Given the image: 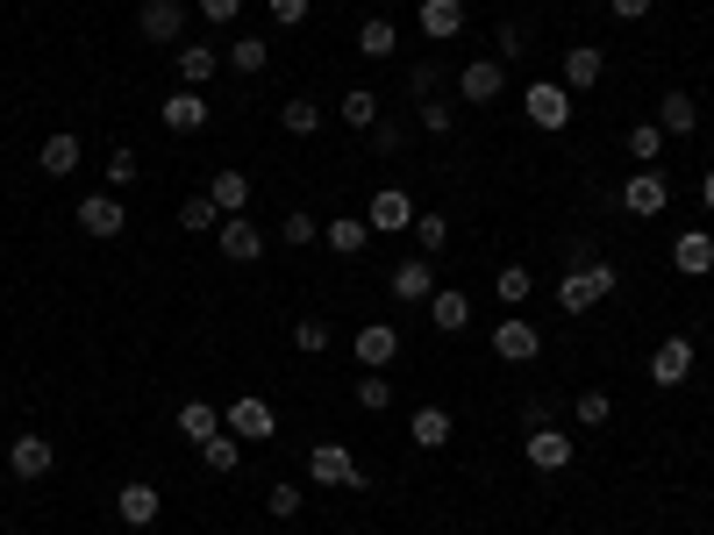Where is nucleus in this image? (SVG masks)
<instances>
[{
  "label": "nucleus",
  "mask_w": 714,
  "mask_h": 535,
  "mask_svg": "<svg viewBox=\"0 0 714 535\" xmlns=\"http://www.w3.org/2000/svg\"><path fill=\"white\" fill-rule=\"evenodd\" d=\"M615 279H621L615 265H579V271H565V279H557V308H565V314L600 308V300L615 293Z\"/></svg>",
  "instance_id": "1"
},
{
  "label": "nucleus",
  "mask_w": 714,
  "mask_h": 535,
  "mask_svg": "<svg viewBox=\"0 0 714 535\" xmlns=\"http://www.w3.org/2000/svg\"><path fill=\"white\" fill-rule=\"evenodd\" d=\"M308 479H315V485H364V471H358V457L343 450V442H315Z\"/></svg>",
  "instance_id": "2"
},
{
  "label": "nucleus",
  "mask_w": 714,
  "mask_h": 535,
  "mask_svg": "<svg viewBox=\"0 0 714 535\" xmlns=\"http://www.w3.org/2000/svg\"><path fill=\"white\" fill-rule=\"evenodd\" d=\"M536 350H543V329H536V321L508 314V321H500V329H493V357H508V364H529V357H536Z\"/></svg>",
  "instance_id": "3"
},
{
  "label": "nucleus",
  "mask_w": 714,
  "mask_h": 535,
  "mask_svg": "<svg viewBox=\"0 0 714 535\" xmlns=\"http://www.w3.org/2000/svg\"><path fill=\"white\" fill-rule=\"evenodd\" d=\"M529 121H536V129H565V121H572L565 79H536V86H529Z\"/></svg>",
  "instance_id": "4"
},
{
  "label": "nucleus",
  "mask_w": 714,
  "mask_h": 535,
  "mask_svg": "<svg viewBox=\"0 0 714 535\" xmlns=\"http://www.w3.org/2000/svg\"><path fill=\"white\" fill-rule=\"evenodd\" d=\"M500 86H508V65H500V57H472V65L458 72V94L472 100V107H486V100H500Z\"/></svg>",
  "instance_id": "5"
},
{
  "label": "nucleus",
  "mask_w": 714,
  "mask_h": 535,
  "mask_svg": "<svg viewBox=\"0 0 714 535\" xmlns=\"http://www.w3.org/2000/svg\"><path fill=\"white\" fill-rule=\"evenodd\" d=\"M136 29H143V43H179L187 36V8H179V0H143Z\"/></svg>",
  "instance_id": "6"
},
{
  "label": "nucleus",
  "mask_w": 714,
  "mask_h": 535,
  "mask_svg": "<svg viewBox=\"0 0 714 535\" xmlns=\"http://www.w3.org/2000/svg\"><path fill=\"white\" fill-rule=\"evenodd\" d=\"M415 201H407V193L401 186H386V193H372V214H364V222H372L379 228V236H401V228H415Z\"/></svg>",
  "instance_id": "7"
},
{
  "label": "nucleus",
  "mask_w": 714,
  "mask_h": 535,
  "mask_svg": "<svg viewBox=\"0 0 714 535\" xmlns=\"http://www.w3.org/2000/svg\"><path fill=\"white\" fill-rule=\"evenodd\" d=\"M386 286H393V300H407V308H415V300L436 293V265H429V257H401Z\"/></svg>",
  "instance_id": "8"
},
{
  "label": "nucleus",
  "mask_w": 714,
  "mask_h": 535,
  "mask_svg": "<svg viewBox=\"0 0 714 535\" xmlns=\"http://www.w3.org/2000/svg\"><path fill=\"white\" fill-rule=\"evenodd\" d=\"M222 257H236V265H257V257H265V236H257L251 228V214H222Z\"/></svg>",
  "instance_id": "9"
},
{
  "label": "nucleus",
  "mask_w": 714,
  "mask_h": 535,
  "mask_svg": "<svg viewBox=\"0 0 714 535\" xmlns=\"http://www.w3.org/2000/svg\"><path fill=\"white\" fill-rule=\"evenodd\" d=\"M158 507H164V493H158V485H143V479H129V485L115 493V514H121L129 528H150V522H158Z\"/></svg>",
  "instance_id": "10"
},
{
  "label": "nucleus",
  "mask_w": 714,
  "mask_h": 535,
  "mask_svg": "<svg viewBox=\"0 0 714 535\" xmlns=\"http://www.w3.org/2000/svg\"><path fill=\"white\" fill-rule=\"evenodd\" d=\"M600 72H607L600 43H572V51H565V94H594Z\"/></svg>",
  "instance_id": "11"
},
{
  "label": "nucleus",
  "mask_w": 714,
  "mask_h": 535,
  "mask_svg": "<svg viewBox=\"0 0 714 535\" xmlns=\"http://www.w3.org/2000/svg\"><path fill=\"white\" fill-rule=\"evenodd\" d=\"M222 428H230V436H251V442H265L279 421H271V407H265V400H251V393H243V400H230V415H222Z\"/></svg>",
  "instance_id": "12"
},
{
  "label": "nucleus",
  "mask_w": 714,
  "mask_h": 535,
  "mask_svg": "<svg viewBox=\"0 0 714 535\" xmlns=\"http://www.w3.org/2000/svg\"><path fill=\"white\" fill-rule=\"evenodd\" d=\"M650 378H658V386H686V378H693V343H686V335L658 343V357H650Z\"/></svg>",
  "instance_id": "13"
},
{
  "label": "nucleus",
  "mask_w": 714,
  "mask_h": 535,
  "mask_svg": "<svg viewBox=\"0 0 714 535\" xmlns=\"http://www.w3.org/2000/svg\"><path fill=\"white\" fill-rule=\"evenodd\" d=\"M158 115H164V129H172V136H193V129H207V100L193 94V86H179V94L164 100Z\"/></svg>",
  "instance_id": "14"
},
{
  "label": "nucleus",
  "mask_w": 714,
  "mask_h": 535,
  "mask_svg": "<svg viewBox=\"0 0 714 535\" xmlns=\"http://www.w3.org/2000/svg\"><path fill=\"white\" fill-rule=\"evenodd\" d=\"M664 201H672V186H664L658 172H636L629 186H621V207H629V214H643V222H650V214H664Z\"/></svg>",
  "instance_id": "15"
},
{
  "label": "nucleus",
  "mask_w": 714,
  "mask_h": 535,
  "mask_svg": "<svg viewBox=\"0 0 714 535\" xmlns=\"http://www.w3.org/2000/svg\"><path fill=\"white\" fill-rule=\"evenodd\" d=\"M215 72H222V51H215V43H179V86H193V94H201Z\"/></svg>",
  "instance_id": "16"
},
{
  "label": "nucleus",
  "mask_w": 714,
  "mask_h": 535,
  "mask_svg": "<svg viewBox=\"0 0 714 535\" xmlns=\"http://www.w3.org/2000/svg\"><path fill=\"white\" fill-rule=\"evenodd\" d=\"M121 222H129V214H121L115 193H86L79 201V228L86 236H121Z\"/></svg>",
  "instance_id": "17"
},
{
  "label": "nucleus",
  "mask_w": 714,
  "mask_h": 535,
  "mask_svg": "<svg viewBox=\"0 0 714 535\" xmlns=\"http://www.w3.org/2000/svg\"><path fill=\"white\" fill-rule=\"evenodd\" d=\"M529 464L536 471H565L572 464V436H557V428H529Z\"/></svg>",
  "instance_id": "18"
},
{
  "label": "nucleus",
  "mask_w": 714,
  "mask_h": 535,
  "mask_svg": "<svg viewBox=\"0 0 714 535\" xmlns=\"http://www.w3.org/2000/svg\"><path fill=\"white\" fill-rule=\"evenodd\" d=\"M8 464H14V479H43V471L57 464V450H51V442H43V436H14Z\"/></svg>",
  "instance_id": "19"
},
{
  "label": "nucleus",
  "mask_w": 714,
  "mask_h": 535,
  "mask_svg": "<svg viewBox=\"0 0 714 535\" xmlns=\"http://www.w3.org/2000/svg\"><path fill=\"white\" fill-rule=\"evenodd\" d=\"M658 129L664 136H693V129H701V100H693V94H664L658 100Z\"/></svg>",
  "instance_id": "20"
},
{
  "label": "nucleus",
  "mask_w": 714,
  "mask_h": 535,
  "mask_svg": "<svg viewBox=\"0 0 714 535\" xmlns=\"http://www.w3.org/2000/svg\"><path fill=\"white\" fill-rule=\"evenodd\" d=\"M672 265L693 271V279H701V271H714V236H707V228H686V236L672 243Z\"/></svg>",
  "instance_id": "21"
},
{
  "label": "nucleus",
  "mask_w": 714,
  "mask_h": 535,
  "mask_svg": "<svg viewBox=\"0 0 714 535\" xmlns=\"http://www.w3.org/2000/svg\"><path fill=\"white\" fill-rule=\"evenodd\" d=\"M429 321H436L444 335H458L465 321H472V300H465V293H450V286H436V293H429Z\"/></svg>",
  "instance_id": "22"
},
{
  "label": "nucleus",
  "mask_w": 714,
  "mask_h": 535,
  "mask_svg": "<svg viewBox=\"0 0 714 535\" xmlns=\"http://www.w3.org/2000/svg\"><path fill=\"white\" fill-rule=\"evenodd\" d=\"M393 350H401V335H393L386 321H372V329H358V357L372 364V372H386V364H393Z\"/></svg>",
  "instance_id": "23"
},
{
  "label": "nucleus",
  "mask_w": 714,
  "mask_h": 535,
  "mask_svg": "<svg viewBox=\"0 0 714 535\" xmlns=\"http://www.w3.org/2000/svg\"><path fill=\"white\" fill-rule=\"evenodd\" d=\"M322 236H329V250H337V257H358L364 243H372V222H358V214H337Z\"/></svg>",
  "instance_id": "24"
},
{
  "label": "nucleus",
  "mask_w": 714,
  "mask_h": 535,
  "mask_svg": "<svg viewBox=\"0 0 714 535\" xmlns=\"http://www.w3.org/2000/svg\"><path fill=\"white\" fill-rule=\"evenodd\" d=\"M458 29H465V8H458V0H422V36L444 43V36H458Z\"/></svg>",
  "instance_id": "25"
},
{
  "label": "nucleus",
  "mask_w": 714,
  "mask_h": 535,
  "mask_svg": "<svg viewBox=\"0 0 714 535\" xmlns=\"http://www.w3.org/2000/svg\"><path fill=\"white\" fill-rule=\"evenodd\" d=\"M337 115H343V129H379V94L372 86H351V94L337 100Z\"/></svg>",
  "instance_id": "26"
},
{
  "label": "nucleus",
  "mask_w": 714,
  "mask_h": 535,
  "mask_svg": "<svg viewBox=\"0 0 714 535\" xmlns=\"http://www.w3.org/2000/svg\"><path fill=\"white\" fill-rule=\"evenodd\" d=\"M36 164L51 179H72V172H79V136H51V143L36 150Z\"/></svg>",
  "instance_id": "27"
},
{
  "label": "nucleus",
  "mask_w": 714,
  "mask_h": 535,
  "mask_svg": "<svg viewBox=\"0 0 714 535\" xmlns=\"http://www.w3.org/2000/svg\"><path fill=\"white\" fill-rule=\"evenodd\" d=\"M207 201H215L222 214H243V201H251V179H243L236 164H230V172H215V186H207Z\"/></svg>",
  "instance_id": "28"
},
{
  "label": "nucleus",
  "mask_w": 714,
  "mask_h": 535,
  "mask_svg": "<svg viewBox=\"0 0 714 535\" xmlns=\"http://www.w3.org/2000/svg\"><path fill=\"white\" fill-rule=\"evenodd\" d=\"M179 436H193V442H207V436H222V415L207 400H187L179 407Z\"/></svg>",
  "instance_id": "29"
},
{
  "label": "nucleus",
  "mask_w": 714,
  "mask_h": 535,
  "mask_svg": "<svg viewBox=\"0 0 714 535\" xmlns=\"http://www.w3.org/2000/svg\"><path fill=\"white\" fill-rule=\"evenodd\" d=\"M450 442V415L444 407H415V450H444Z\"/></svg>",
  "instance_id": "30"
},
{
  "label": "nucleus",
  "mask_w": 714,
  "mask_h": 535,
  "mask_svg": "<svg viewBox=\"0 0 714 535\" xmlns=\"http://www.w3.org/2000/svg\"><path fill=\"white\" fill-rule=\"evenodd\" d=\"M358 51H364V57H393V51H401V36H393L386 14H372V22L358 29Z\"/></svg>",
  "instance_id": "31"
},
{
  "label": "nucleus",
  "mask_w": 714,
  "mask_h": 535,
  "mask_svg": "<svg viewBox=\"0 0 714 535\" xmlns=\"http://www.w3.org/2000/svg\"><path fill=\"white\" fill-rule=\"evenodd\" d=\"M201 457H207V471H236V464H243V436H230V428H222V436L201 442Z\"/></svg>",
  "instance_id": "32"
},
{
  "label": "nucleus",
  "mask_w": 714,
  "mask_h": 535,
  "mask_svg": "<svg viewBox=\"0 0 714 535\" xmlns=\"http://www.w3.org/2000/svg\"><path fill=\"white\" fill-rule=\"evenodd\" d=\"M279 129L286 136H315V129H322V107H315V100H286L279 107Z\"/></svg>",
  "instance_id": "33"
},
{
  "label": "nucleus",
  "mask_w": 714,
  "mask_h": 535,
  "mask_svg": "<svg viewBox=\"0 0 714 535\" xmlns=\"http://www.w3.org/2000/svg\"><path fill=\"white\" fill-rule=\"evenodd\" d=\"M222 65L251 79V72H265V65H271V51H265V43H257V36H243V43H230V57H222Z\"/></svg>",
  "instance_id": "34"
},
{
  "label": "nucleus",
  "mask_w": 714,
  "mask_h": 535,
  "mask_svg": "<svg viewBox=\"0 0 714 535\" xmlns=\"http://www.w3.org/2000/svg\"><path fill=\"white\" fill-rule=\"evenodd\" d=\"M415 243H422V257H436L450 243V222L444 214H415Z\"/></svg>",
  "instance_id": "35"
},
{
  "label": "nucleus",
  "mask_w": 714,
  "mask_h": 535,
  "mask_svg": "<svg viewBox=\"0 0 714 535\" xmlns=\"http://www.w3.org/2000/svg\"><path fill=\"white\" fill-rule=\"evenodd\" d=\"M179 222H187V228H222V207L207 201V193H187V207H179Z\"/></svg>",
  "instance_id": "36"
},
{
  "label": "nucleus",
  "mask_w": 714,
  "mask_h": 535,
  "mask_svg": "<svg viewBox=\"0 0 714 535\" xmlns=\"http://www.w3.org/2000/svg\"><path fill=\"white\" fill-rule=\"evenodd\" d=\"M315 236H322V222H315V214H286V222H279V243H294V250H308Z\"/></svg>",
  "instance_id": "37"
},
{
  "label": "nucleus",
  "mask_w": 714,
  "mask_h": 535,
  "mask_svg": "<svg viewBox=\"0 0 714 535\" xmlns=\"http://www.w3.org/2000/svg\"><path fill=\"white\" fill-rule=\"evenodd\" d=\"M265 507H271V522H286V528H294V522H300V485H271V500H265Z\"/></svg>",
  "instance_id": "38"
},
{
  "label": "nucleus",
  "mask_w": 714,
  "mask_h": 535,
  "mask_svg": "<svg viewBox=\"0 0 714 535\" xmlns=\"http://www.w3.org/2000/svg\"><path fill=\"white\" fill-rule=\"evenodd\" d=\"M658 150H664V129L658 121H636L629 129V158H658Z\"/></svg>",
  "instance_id": "39"
},
{
  "label": "nucleus",
  "mask_w": 714,
  "mask_h": 535,
  "mask_svg": "<svg viewBox=\"0 0 714 535\" xmlns=\"http://www.w3.org/2000/svg\"><path fill=\"white\" fill-rule=\"evenodd\" d=\"M493 293L508 300V308H522V300H529V271H522V265H508V271L493 279Z\"/></svg>",
  "instance_id": "40"
},
{
  "label": "nucleus",
  "mask_w": 714,
  "mask_h": 535,
  "mask_svg": "<svg viewBox=\"0 0 714 535\" xmlns=\"http://www.w3.org/2000/svg\"><path fill=\"white\" fill-rule=\"evenodd\" d=\"M358 407H372V415H379V407H393V378H386V372H372V378L358 386Z\"/></svg>",
  "instance_id": "41"
},
{
  "label": "nucleus",
  "mask_w": 714,
  "mask_h": 535,
  "mask_svg": "<svg viewBox=\"0 0 714 535\" xmlns=\"http://www.w3.org/2000/svg\"><path fill=\"white\" fill-rule=\"evenodd\" d=\"M121 186H136V150H115L108 158V193H121Z\"/></svg>",
  "instance_id": "42"
},
{
  "label": "nucleus",
  "mask_w": 714,
  "mask_h": 535,
  "mask_svg": "<svg viewBox=\"0 0 714 535\" xmlns=\"http://www.w3.org/2000/svg\"><path fill=\"white\" fill-rule=\"evenodd\" d=\"M607 415H615V400H607V393H579V421L586 428H600Z\"/></svg>",
  "instance_id": "43"
},
{
  "label": "nucleus",
  "mask_w": 714,
  "mask_h": 535,
  "mask_svg": "<svg viewBox=\"0 0 714 535\" xmlns=\"http://www.w3.org/2000/svg\"><path fill=\"white\" fill-rule=\"evenodd\" d=\"M436 86H444V72H436V65H415V72H407V94H415V100H429Z\"/></svg>",
  "instance_id": "44"
},
{
  "label": "nucleus",
  "mask_w": 714,
  "mask_h": 535,
  "mask_svg": "<svg viewBox=\"0 0 714 535\" xmlns=\"http://www.w3.org/2000/svg\"><path fill=\"white\" fill-rule=\"evenodd\" d=\"M401 143H407V129H401V121H379V129H372V150H379V158H393Z\"/></svg>",
  "instance_id": "45"
},
{
  "label": "nucleus",
  "mask_w": 714,
  "mask_h": 535,
  "mask_svg": "<svg viewBox=\"0 0 714 535\" xmlns=\"http://www.w3.org/2000/svg\"><path fill=\"white\" fill-rule=\"evenodd\" d=\"M294 343L308 350V357H322V350H329V329H322V321H300V329H294Z\"/></svg>",
  "instance_id": "46"
},
{
  "label": "nucleus",
  "mask_w": 714,
  "mask_h": 535,
  "mask_svg": "<svg viewBox=\"0 0 714 535\" xmlns=\"http://www.w3.org/2000/svg\"><path fill=\"white\" fill-rule=\"evenodd\" d=\"M450 121H458V115H450V100H422V129H429V136H444Z\"/></svg>",
  "instance_id": "47"
},
{
  "label": "nucleus",
  "mask_w": 714,
  "mask_h": 535,
  "mask_svg": "<svg viewBox=\"0 0 714 535\" xmlns=\"http://www.w3.org/2000/svg\"><path fill=\"white\" fill-rule=\"evenodd\" d=\"M271 22H279V29H300V22H308V0H271Z\"/></svg>",
  "instance_id": "48"
},
{
  "label": "nucleus",
  "mask_w": 714,
  "mask_h": 535,
  "mask_svg": "<svg viewBox=\"0 0 714 535\" xmlns=\"http://www.w3.org/2000/svg\"><path fill=\"white\" fill-rule=\"evenodd\" d=\"M493 43H500V65H514V57L529 51V43H522V29H514V22H500V36H493Z\"/></svg>",
  "instance_id": "49"
},
{
  "label": "nucleus",
  "mask_w": 714,
  "mask_h": 535,
  "mask_svg": "<svg viewBox=\"0 0 714 535\" xmlns=\"http://www.w3.org/2000/svg\"><path fill=\"white\" fill-rule=\"evenodd\" d=\"M201 14H207V22H236L243 0H201Z\"/></svg>",
  "instance_id": "50"
},
{
  "label": "nucleus",
  "mask_w": 714,
  "mask_h": 535,
  "mask_svg": "<svg viewBox=\"0 0 714 535\" xmlns=\"http://www.w3.org/2000/svg\"><path fill=\"white\" fill-rule=\"evenodd\" d=\"M607 8H615V22H643L650 0H607Z\"/></svg>",
  "instance_id": "51"
},
{
  "label": "nucleus",
  "mask_w": 714,
  "mask_h": 535,
  "mask_svg": "<svg viewBox=\"0 0 714 535\" xmlns=\"http://www.w3.org/2000/svg\"><path fill=\"white\" fill-rule=\"evenodd\" d=\"M701 201H707V207H714V172H707V179H701Z\"/></svg>",
  "instance_id": "52"
},
{
  "label": "nucleus",
  "mask_w": 714,
  "mask_h": 535,
  "mask_svg": "<svg viewBox=\"0 0 714 535\" xmlns=\"http://www.w3.org/2000/svg\"><path fill=\"white\" fill-rule=\"evenodd\" d=\"M286 535H300V528H286Z\"/></svg>",
  "instance_id": "53"
},
{
  "label": "nucleus",
  "mask_w": 714,
  "mask_h": 535,
  "mask_svg": "<svg viewBox=\"0 0 714 535\" xmlns=\"http://www.w3.org/2000/svg\"><path fill=\"white\" fill-rule=\"evenodd\" d=\"M136 535H150V528H136Z\"/></svg>",
  "instance_id": "54"
}]
</instances>
